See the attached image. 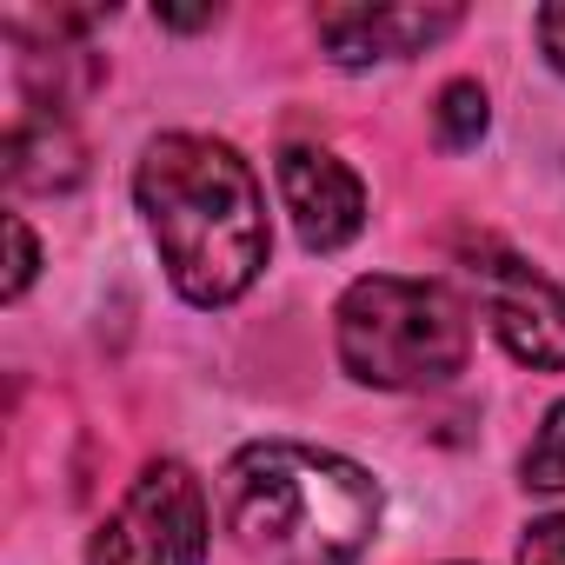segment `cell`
Wrapping results in <instances>:
<instances>
[{"label": "cell", "mask_w": 565, "mask_h": 565, "mask_svg": "<svg viewBox=\"0 0 565 565\" xmlns=\"http://www.w3.org/2000/svg\"><path fill=\"white\" fill-rule=\"evenodd\" d=\"M333 333H340V366L380 393L446 386L472 353L466 307L433 279H399V273L353 279L333 313Z\"/></svg>", "instance_id": "3"}, {"label": "cell", "mask_w": 565, "mask_h": 565, "mask_svg": "<svg viewBox=\"0 0 565 565\" xmlns=\"http://www.w3.org/2000/svg\"><path fill=\"white\" fill-rule=\"evenodd\" d=\"M226 532L259 565H353L380 532V486L340 452L259 439L226 466Z\"/></svg>", "instance_id": "2"}, {"label": "cell", "mask_w": 565, "mask_h": 565, "mask_svg": "<svg viewBox=\"0 0 565 565\" xmlns=\"http://www.w3.org/2000/svg\"><path fill=\"white\" fill-rule=\"evenodd\" d=\"M472 279H479V300H486V320H492L499 347L519 366L558 373L565 366V287H552L545 273H532L512 253H486L472 266Z\"/></svg>", "instance_id": "5"}, {"label": "cell", "mask_w": 565, "mask_h": 565, "mask_svg": "<svg viewBox=\"0 0 565 565\" xmlns=\"http://www.w3.org/2000/svg\"><path fill=\"white\" fill-rule=\"evenodd\" d=\"M525 486L532 492H565V399L545 413V426H539V439L525 446Z\"/></svg>", "instance_id": "9"}, {"label": "cell", "mask_w": 565, "mask_h": 565, "mask_svg": "<svg viewBox=\"0 0 565 565\" xmlns=\"http://www.w3.org/2000/svg\"><path fill=\"white\" fill-rule=\"evenodd\" d=\"M147 233L193 307L239 300L266 266V200L253 167L206 134H160L134 173Z\"/></svg>", "instance_id": "1"}, {"label": "cell", "mask_w": 565, "mask_h": 565, "mask_svg": "<svg viewBox=\"0 0 565 565\" xmlns=\"http://www.w3.org/2000/svg\"><path fill=\"white\" fill-rule=\"evenodd\" d=\"M87 565H206V492L180 459H153L100 519Z\"/></svg>", "instance_id": "4"}, {"label": "cell", "mask_w": 565, "mask_h": 565, "mask_svg": "<svg viewBox=\"0 0 565 565\" xmlns=\"http://www.w3.org/2000/svg\"><path fill=\"white\" fill-rule=\"evenodd\" d=\"M452 28H459V8H320L313 14V34H320L327 61H340V67L426 54Z\"/></svg>", "instance_id": "7"}, {"label": "cell", "mask_w": 565, "mask_h": 565, "mask_svg": "<svg viewBox=\"0 0 565 565\" xmlns=\"http://www.w3.org/2000/svg\"><path fill=\"white\" fill-rule=\"evenodd\" d=\"M519 565H565V512L525 525V539H519Z\"/></svg>", "instance_id": "11"}, {"label": "cell", "mask_w": 565, "mask_h": 565, "mask_svg": "<svg viewBox=\"0 0 565 565\" xmlns=\"http://www.w3.org/2000/svg\"><path fill=\"white\" fill-rule=\"evenodd\" d=\"M8 180L14 186H67V180H81V147H74V134L61 127V120H28V127H14V140H8Z\"/></svg>", "instance_id": "8"}, {"label": "cell", "mask_w": 565, "mask_h": 565, "mask_svg": "<svg viewBox=\"0 0 565 565\" xmlns=\"http://www.w3.org/2000/svg\"><path fill=\"white\" fill-rule=\"evenodd\" d=\"M539 41H545V61L565 74V8H539Z\"/></svg>", "instance_id": "13"}, {"label": "cell", "mask_w": 565, "mask_h": 565, "mask_svg": "<svg viewBox=\"0 0 565 565\" xmlns=\"http://www.w3.org/2000/svg\"><path fill=\"white\" fill-rule=\"evenodd\" d=\"M279 200H287L294 233H300L307 253H340L366 226V186L327 147H287L279 153Z\"/></svg>", "instance_id": "6"}, {"label": "cell", "mask_w": 565, "mask_h": 565, "mask_svg": "<svg viewBox=\"0 0 565 565\" xmlns=\"http://www.w3.org/2000/svg\"><path fill=\"white\" fill-rule=\"evenodd\" d=\"M439 140L446 147H472L479 134H486V94L472 87V81H452L446 94H439Z\"/></svg>", "instance_id": "10"}, {"label": "cell", "mask_w": 565, "mask_h": 565, "mask_svg": "<svg viewBox=\"0 0 565 565\" xmlns=\"http://www.w3.org/2000/svg\"><path fill=\"white\" fill-rule=\"evenodd\" d=\"M8 246H14V266H8V300H21V294H28V279H34V266H41L34 233H28V220H21V213H8Z\"/></svg>", "instance_id": "12"}]
</instances>
